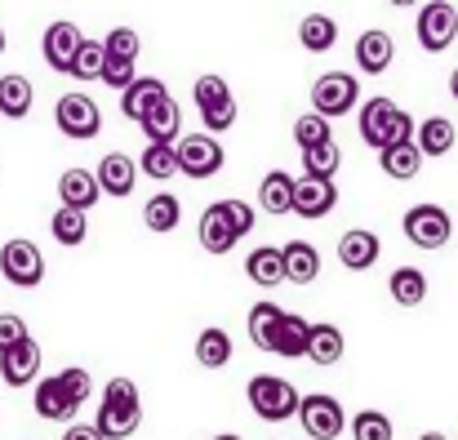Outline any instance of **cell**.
Segmentation results:
<instances>
[{
  "label": "cell",
  "mask_w": 458,
  "mask_h": 440,
  "mask_svg": "<svg viewBox=\"0 0 458 440\" xmlns=\"http://www.w3.org/2000/svg\"><path fill=\"white\" fill-rule=\"evenodd\" d=\"M250 227H254V205H245V200H214L205 214H200V223H196V236H200V250L205 254H232L236 245H241V236H250Z\"/></svg>",
  "instance_id": "cell-1"
},
{
  "label": "cell",
  "mask_w": 458,
  "mask_h": 440,
  "mask_svg": "<svg viewBox=\"0 0 458 440\" xmlns=\"http://www.w3.org/2000/svg\"><path fill=\"white\" fill-rule=\"evenodd\" d=\"M143 423V401H139V387L134 378H112L103 387V405H98V432L107 440H125L139 432Z\"/></svg>",
  "instance_id": "cell-2"
},
{
  "label": "cell",
  "mask_w": 458,
  "mask_h": 440,
  "mask_svg": "<svg viewBox=\"0 0 458 440\" xmlns=\"http://www.w3.org/2000/svg\"><path fill=\"white\" fill-rule=\"evenodd\" d=\"M419 134V125H414V116L410 112H401L392 98H369L365 107H360V143L374 147V151H383V147L392 143H405V139H414Z\"/></svg>",
  "instance_id": "cell-3"
},
{
  "label": "cell",
  "mask_w": 458,
  "mask_h": 440,
  "mask_svg": "<svg viewBox=\"0 0 458 440\" xmlns=\"http://www.w3.org/2000/svg\"><path fill=\"white\" fill-rule=\"evenodd\" d=\"M245 396H250V410H254L263 423H285V419H294L299 405H303V396L294 392V383H285V378H276V374L250 378Z\"/></svg>",
  "instance_id": "cell-4"
},
{
  "label": "cell",
  "mask_w": 458,
  "mask_h": 440,
  "mask_svg": "<svg viewBox=\"0 0 458 440\" xmlns=\"http://www.w3.org/2000/svg\"><path fill=\"white\" fill-rule=\"evenodd\" d=\"M191 98H196V107H200V125H205V134H223V130H232L236 125V94H232V85L223 80V76H200L196 85H191Z\"/></svg>",
  "instance_id": "cell-5"
},
{
  "label": "cell",
  "mask_w": 458,
  "mask_h": 440,
  "mask_svg": "<svg viewBox=\"0 0 458 440\" xmlns=\"http://www.w3.org/2000/svg\"><path fill=\"white\" fill-rule=\"evenodd\" d=\"M401 227H405V241L419 245V250H445L450 236H454V218H450V209H441V205H432V200L405 209Z\"/></svg>",
  "instance_id": "cell-6"
},
{
  "label": "cell",
  "mask_w": 458,
  "mask_h": 440,
  "mask_svg": "<svg viewBox=\"0 0 458 440\" xmlns=\"http://www.w3.org/2000/svg\"><path fill=\"white\" fill-rule=\"evenodd\" d=\"M356 103H360V85H356L352 72H325V76H316V85H311V112L338 121V116L356 112Z\"/></svg>",
  "instance_id": "cell-7"
},
{
  "label": "cell",
  "mask_w": 458,
  "mask_h": 440,
  "mask_svg": "<svg viewBox=\"0 0 458 440\" xmlns=\"http://www.w3.org/2000/svg\"><path fill=\"white\" fill-rule=\"evenodd\" d=\"M0 276H4L13 290H36V285L45 281V258H40L36 241H22V236L4 241V245H0Z\"/></svg>",
  "instance_id": "cell-8"
},
{
  "label": "cell",
  "mask_w": 458,
  "mask_h": 440,
  "mask_svg": "<svg viewBox=\"0 0 458 440\" xmlns=\"http://www.w3.org/2000/svg\"><path fill=\"white\" fill-rule=\"evenodd\" d=\"M54 121H58V130H63L67 139H76V143H89V139L103 134V112H98V103H94L89 94H63V98L54 103Z\"/></svg>",
  "instance_id": "cell-9"
},
{
  "label": "cell",
  "mask_w": 458,
  "mask_h": 440,
  "mask_svg": "<svg viewBox=\"0 0 458 440\" xmlns=\"http://www.w3.org/2000/svg\"><path fill=\"white\" fill-rule=\"evenodd\" d=\"M419 45L428 49V54H445L450 45H454L458 36V9L450 0H428L423 9H419Z\"/></svg>",
  "instance_id": "cell-10"
},
{
  "label": "cell",
  "mask_w": 458,
  "mask_h": 440,
  "mask_svg": "<svg viewBox=\"0 0 458 440\" xmlns=\"http://www.w3.org/2000/svg\"><path fill=\"white\" fill-rule=\"evenodd\" d=\"M299 423H303V432L311 440H338L343 427H347V414H343V405L334 396L311 392V396H303V405H299Z\"/></svg>",
  "instance_id": "cell-11"
},
{
  "label": "cell",
  "mask_w": 458,
  "mask_h": 440,
  "mask_svg": "<svg viewBox=\"0 0 458 440\" xmlns=\"http://www.w3.org/2000/svg\"><path fill=\"white\" fill-rule=\"evenodd\" d=\"M178 160H182V173L200 182V178H214L223 169L227 151L214 134H187V139H178Z\"/></svg>",
  "instance_id": "cell-12"
},
{
  "label": "cell",
  "mask_w": 458,
  "mask_h": 440,
  "mask_svg": "<svg viewBox=\"0 0 458 440\" xmlns=\"http://www.w3.org/2000/svg\"><path fill=\"white\" fill-rule=\"evenodd\" d=\"M81 45H85V36H81V27H76V22H67V18L49 22V27H45V40H40L45 67L67 76V72H72V63H76V54H81Z\"/></svg>",
  "instance_id": "cell-13"
},
{
  "label": "cell",
  "mask_w": 458,
  "mask_h": 440,
  "mask_svg": "<svg viewBox=\"0 0 458 440\" xmlns=\"http://www.w3.org/2000/svg\"><path fill=\"white\" fill-rule=\"evenodd\" d=\"M334 205H338V187H334V178H316V173H303L299 178V191H294V214L299 218H325V214H334Z\"/></svg>",
  "instance_id": "cell-14"
},
{
  "label": "cell",
  "mask_w": 458,
  "mask_h": 440,
  "mask_svg": "<svg viewBox=\"0 0 458 440\" xmlns=\"http://www.w3.org/2000/svg\"><path fill=\"white\" fill-rule=\"evenodd\" d=\"M378 254H383L378 232L352 227V232H343V236H338V263H343L347 272H369V267L378 263Z\"/></svg>",
  "instance_id": "cell-15"
},
{
  "label": "cell",
  "mask_w": 458,
  "mask_h": 440,
  "mask_svg": "<svg viewBox=\"0 0 458 440\" xmlns=\"http://www.w3.org/2000/svg\"><path fill=\"white\" fill-rule=\"evenodd\" d=\"M392 58H396V40L383 27H369V31L356 36V67L365 76H383L392 67Z\"/></svg>",
  "instance_id": "cell-16"
},
{
  "label": "cell",
  "mask_w": 458,
  "mask_h": 440,
  "mask_svg": "<svg viewBox=\"0 0 458 440\" xmlns=\"http://www.w3.org/2000/svg\"><path fill=\"white\" fill-rule=\"evenodd\" d=\"M36 374H40V347H36V338H22L18 347L0 351V378H4V387H27V383H36Z\"/></svg>",
  "instance_id": "cell-17"
},
{
  "label": "cell",
  "mask_w": 458,
  "mask_h": 440,
  "mask_svg": "<svg viewBox=\"0 0 458 440\" xmlns=\"http://www.w3.org/2000/svg\"><path fill=\"white\" fill-rule=\"evenodd\" d=\"M245 276L259 285V290H276L290 281V267H285V245H259L250 258H245Z\"/></svg>",
  "instance_id": "cell-18"
},
{
  "label": "cell",
  "mask_w": 458,
  "mask_h": 440,
  "mask_svg": "<svg viewBox=\"0 0 458 440\" xmlns=\"http://www.w3.org/2000/svg\"><path fill=\"white\" fill-rule=\"evenodd\" d=\"M31 405H36V414L45 419V423H72L76 419V401H72V392L63 387V378L54 374V378H45V383H36V396H31Z\"/></svg>",
  "instance_id": "cell-19"
},
{
  "label": "cell",
  "mask_w": 458,
  "mask_h": 440,
  "mask_svg": "<svg viewBox=\"0 0 458 440\" xmlns=\"http://www.w3.org/2000/svg\"><path fill=\"white\" fill-rule=\"evenodd\" d=\"M139 160L134 156H121V151H107L103 160H98V182H103V191L107 196H116V200H125L130 191H134V182H139Z\"/></svg>",
  "instance_id": "cell-20"
},
{
  "label": "cell",
  "mask_w": 458,
  "mask_h": 440,
  "mask_svg": "<svg viewBox=\"0 0 458 440\" xmlns=\"http://www.w3.org/2000/svg\"><path fill=\"white\" fill-rule=\"evenodd\" d=\"M107 191H103V182H98V169L89 173V169H67L63 178H58V200L63 205H76V209H94L98 200H103Z\"/></svg>",
  "instance_id": "cell-21"
},
{
  "label": "cell",
  "mask_w": 458,
  "mask_h": 440,
  "mask_svg": "<svg viewBox=\"0 0 458 440\" xmlns=\"http://www.w3.org/2000/svg\"><path fill=\"white\" fill-rule=\"evenodd\" d=\"M165 98H169L165 80H156V76H139V80L121 94V112H125L130 121H148Z\"/></svg>",
  "instance_id": "cell-22"
},
{
  "label": "cell",
  "mask_w": 458,
  "mask_h": 440,
  "mask_svg": "<svg viewBox=\"0 0 458 440\" xmlns=\"http://www.w3.org/2000/svg\"><path fill=\"white\" fill-rule=\"evenodd\" d=\"M423 147L419 139H405V143H392L378 151V165H383V173L387 178H396V182H410V178H419V169H423Z\"/></svg>",
  "instance_id": "cell-23"
},
{
  "label": "cell",
  "mask_w": 458,
  "mask_h": 440,
  "mask_svg": "<svg viewBox=\"0 0 458 440\" xmlns=\"http://www.w3.org/2000/svg\"><path fill=\"white\" fill-rule=\"evenodd\" d=\"M294 191H299V178H290L285 169H272V173L259 182V205H263V214H272V218L294 214Z\"/></svg>",
  "instance_id": "cell-24"
},
{
  "label": "cell",
  "mask_w": 458,
  "mask_h": 440,
  "mask_svg": "<svg viewBox=\"0 0 458 440\" xmlns=\"http://www.w3.org/2000/svg\"><path fill=\"white\" fill-rule=\"evenodd\" d=\"M311 347V320H303L299 311H285L281 329H276V343H272V356H285V360H299Z\"/></svg>",
  "instance_id": "cell-25"
},
{
  "label": "cell",
  "mask_w": 458,
  "mask_h": 440,
  "mask_svg": "<svg viewBox=\"0 0 458 440\" xmlns=\"http://www.w3.org/2000/svg\"><path fill=\"white\" fill-rule=\"evenodd\" d=\"M343 351H347V338H343L338 325H329V320L311 325V347H307V360H311V365L329 369V365L343 360Z\"/></svg>",
  "instance_id": "cell-26"
},
{
  "label": "cell",
  "mask_w": 458,
  "mask_h": 440,
  "mask_svg": "<svg viewBox=\"0 0 458 440\" xmlns=\"http://www.w3.org/2000/svg\"><path fill=\"white\" fill-rule=\"evenodd\" d=\"M281 320H285V311L272 302V298H263V302H254L250 307V343L259 347V351H272V343H276V329H281Z\"/></svg>",
  "instance_id": "cell-27"
},
{
  "label": "cell",
  "mask_w": 458,
  "mask_h": 440,
  "mask_svg": "<svg viewBox=\"0 0 458 440\" xmlns=\"http://www.w3.org/2000/svg\"><path fill=\"white\" fill-rule=\"evenodd\" d=\"M139 125H143L148 143H178V139H182V107H178L174 98H165L152 116L139 121Z\"/></svg>",
  "instance_id": "cell-28"
},
{
  "label": "cell",
  "mask_w": 458,
  "mask_h": 440,
  "mask_svg": "<svg viewBox=\"0 0 458 440\" xmlns=\"http://www.w3.org/2000/svg\"><path fill=\"white\" fill-rule=\"evenodd\" d=\"M49 232H54V241H58V245H67V250L85 245V236H89L85 209H76V205H58V209H54V218H49Z\"/></svg>",
  "instance_id": "cell-29"
},
{
  "label": "cell",
  "mask_w": 458,
  "mask_h": 440,
  "mask_svg": "<svg viewBox=\"0 0 458 440\" xmlns=\"http://www.w3.org/2000/svg\"><path fill=\"white\" fill-rule=\"evenodd\" d=\"M36 94H31V80L27 76H0V116L4 121H22L31 112Z\"/></svg>",
  "instance_id": "cell-30"
},
{
  "label": "cell",
  "mask_w": 458,
  "mask_h": 440,
  "mask_svg": "<svg viewBox=\"0 0 458 440\" xmlns=\"http://www.w3.org/2000/svg\"><path fill=\"white\" fill-rule=\"evenodd\" d=\"M139 169L156 178V182H169L174 173H182V160H178V143H148L143 147V160Z\"/></svg>",
  "instance_id": "cell-31"
},
{
  "label": "cell",
  "mask_w": 458,
  "mask_h": 440,
  "mask_svg": "<svg viewBox=\"0 0 458 440\" xmlns=\"http://www.w3.org/2000/svg\"><path fill=\"white\" fill-rule=\"evenodd\" d=\"M285 267H290V281L294 285H311L320 276V250L311 241H290L285 245Z\"/></svg>",
  "instance_id": "cell-32"
},
{
  "label": "cell",
  "mask_w": 458,
  "mask_h": 440,
  "mask_svg": "<svg viewBox=\"0 0 458 440\" xmlns=\"http://www.w3.org/2000/svg\"><path fill=\"white\" fill-rule=\"evenodd\" d=\"M414 139L423 147V156H450L458 143V130H454V121H445V116H428Z\"/></svg>",
  "instance_id": "cell-33"
},
{
  "label": "cell",
  "mask_w": 458,
  "mask_h": 440,
  "mask_svg": "<svg viewBox=\"0 0 458 440\" xmlns=\"http://www.w3.org/2000/svg\"><path fill=\"white\" fill-rule=\"evenodd\" d=\"M334 40H338V22L329 13H307L299 22V45L307 54H325V49H334Z\"/></svg>",
  "instance_id": "cell-34"
},
{
  "label": "cell",
  "mask_w": 458,
  "mask_h": 440,
  "mask_svg": "<svg viewBox=\"0 0 458 440\" xmlns=\"http://www.w3.org/2000/svg\"><path fill=\"white\" fill-rule=\"evenodd\" d=\"M196 360H200L205 369H223V365L232 360V334H227V329H200V338H196Z\"/></svg>",
  "instance_id": "cell-35"
},
{
  "label": "cell",
  "mask_w": 458,
  "mask_h": 440,
  "mask_svg": "<svg viewBox=\"0 0 458 440\" xmlns=\"http://www.w3.org/2000/svg\"><path fill=\"white\" fill-rule=\"evenodd\" d=\"M178 218H182V205H178V196L174 191H156L152 200H148V209H143V223L152 227V232H174L178 227Z\"/></svg>",
  "instance_id": "cell-36"
},
{
  "label": "cell",
  "mask_w": 458,
  "mask_h": 440,
  "mask_svg": "<svg viewBox=\"0 0 458 440\" xmlns=\"http://www.w3.org/2000/svg\"><path fill=\"white\" fill-rule=\"evenodd\" d=\"M387 290H392V298H396L401 307H419V302L428 298V276H423L419 267H396L392 281H387Z\"/></svg>",
  "instance_id": "cell-37"
},
{
  "label": "cell",
  "mask_w": 458,
  "mask_h": 440,
  "mask_svg": "<svg viewBox=\"0 0 458 440\" xmlns=\"http://www.w3.org/2000/svg\"><path fill=\"white\" fill-rule=\"evenodd\" d=\"M103 63H107V45L103 40H89L85 36V45H81V54H76V63H72V80H103Z\"/></svg>",
  "instance_id": "cell-38"
},
{
  "label": "cell",
  "mask_w": 458,
  "mask_h": 440,
  "mask_svg": "<svg viewBox=\"0 0 458 440\" xmlns=\"http://www.w3.org/2000/svg\"><path fill=\"white\" fill-rule=\"evenodd\" d=\"M294 143L299 147H320V143H334V121L320 116V112H307L294 121Z\"/></svg>",
  "instance_id": "cell-39"
},
{
  "label": "cell",
  "mask_w": 458,
  "mask_h": 440,
  "mask_svg": "<svg viewBox=\"0 0 458 440\" xmlns=\"http://www.w3.org/2000/svg\"><path fill=\"white\" fill-rule=\"evenodd\" d=\"M343 165V151L338 143H320V147H303V173H316V178H334Z\"/></svg>",
  "instance_id": "cell-40"
},
{
  "label": "cell",
  "mask_w": 458,
  "mask_h": 440,
  "mask_svg": "<svg viewBox=\"0 0 458 440\" xmlns=\"http://www.w3.org/2000/svg\"><path fill=\"white\" fill-rule=\"evenodd\" d=\"M352 440H392V419L378 410H360L352 419Z\"/></svg>",
  "instance_id": "cell-41"
},
{
  "label": "cell",
  "mask_w": 458,
  "mask_h": 440,
  "mask_svg": "<svg viewBox=\"0 0 458 440\" xmlns=\"http://www.w3.org/2000/svg\"><path fill=\"white\" fill-rule=\"evenodd\" d=\"M139 80V58H116V54H107V63H103V85H112V89H130Z\"/></svg>",
  "instance_id": "cell-42"
},
{
  "label": "cell",
  "mask_w": 458,
  "mask_h": 440,
  "mask_svg": "<svg viewBox=\"0 0 458 440\" xmlns=\"http://www.w3.org/2000/svg\"><path fill=\"white\" fill-rule=\"evenodd\" d=\"M103 45H107V54H116V58H139V54H143V36H139L134 27H112V31L103 36Z\"/></svg>",
  "instance_id": "cell-43"
},
{
  "label": "cell",
  "mask_w": 458,
  "mask_h": 440,
  "mask_svg": "<svg viewBox=\"0 0 458 440\" xmlns=\"http://www.w3.org/2000/svg\"><path fill=\"white\" fill-rule=\"evenodd\" d=\"M58 378H63V387L72 392V401H76V405H85V401H89V392H94V378H89V369L72 365V369H63Z\"/></svg>",
  "instance_id": "cell-44"
},
{
  "label": "cell",
  "mask_w": 458,
  "mask_h": 440,
  "mask_svg": "<svg viewBox=\"0 0 458 440\" xmlns=\"http://www.w3.org/2000/svg\"><path fill=\"white\" fill-rule=\"evenodd\" d=\"M22 338H31V334H27V320H22V316H13V311H0V351L18 347Z\"/></svg>",
  "instance_id": "cell-45"
},
{
  "label": "cell",
  "mask_w": 458,
  "mask_h": 440,
  "mask_svg": "<svg viewBox=\"0 0 458 440\" xmlns=\"http://www.w3.org/2000/svg\"><path fill=\"white\" fill-rule=\"evenodd\" d=\"M63 440H107V436L98 432V423H67Z\"/></svg>",
  "instance_id": "cell-46"
},
{
  "label": "cell",
  "mask_w": 458,
  "mask_h": 440,
  "mask_svg": "<svg viewBox=\"0 0 458 440\" xmlns=\"http://www.w3.org/2000/svg\"><path fill=\"white\" fill-rule=\"evenodd\" d=\"M450 94H454V103H458V67L450 72Z\"/></svg>",
  "instance_id": "cell-47"
},
{
  "label": "cell",
  "mask_w": 458,
  "mask_h": 440,
  "mask_svg": "<svg viewBox=\"0 0 458 440\" xmlns=\"http://www.w3.org/2000/svg\"><path fill=\"white\" fill-rule=\"evenodd\" d=\"M387 4H396V9H414L419 0H387Z\"/></svg>",
  "instance_id": "cell-48"
},
{
  "label": "cell",
  "mask_w": 458,
  "mask_h": 440,
  "mask_svg": "<svg viewBox=\"0 0 458 440\" xmlns=\"http://www.w3.org/2000/svg\"><path fill=\"white\" fill-rule=\"evenodd\" d=\"M419 440H450V436H441V432H423Z\"/></svg>",
  "instance_id": "cell-49"
},
{
  "label": "cell",
  "mask_w": 458,
  "mask_h": 440,
  "mask_svg": "<svg viewBox=\"0 0 458 440\" xmlns=\"http://www.w3.org/2000/svg\"><path fill=\"white\" fill-rule=\"evenodd\" d=\"M214 440H241V436L236 432H223V436H214Z\"/></svg>",
  "instance_id": "cell-50"
},
{
  "label": "cell",
  "mask_w": 458,
  "mask_h": 440,
  "mask_svg": "<svg viewBox=\"0 0 458 440\" xmlns=\"http://www.w3.org/2000/svg\"><path fill=\"white\" fill-rule=\"evenodd\" d=\"M0 54H4V27H0Z\"/></svg>",
  "instance_id": "cell-51"
}]
</instances>
